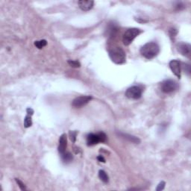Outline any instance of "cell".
<instances>
[{
  "mask_svg": "<svg viewBox=\"0 0 191 191\" xmlns=\"http://www.w3.org/2000/svg\"><path fill=\"white\" fill-rule=\"evenodd\" d=\"M160 52L159 46L155 42H149L143 45L140 49V53L145 58L152 59L156 57Z\"/></svg>",
  "mask_w": 191,
  "mask_h": 191,
  "instance_id": "obj_1",
  "label": "cell"
},
{
  "mask_svg": "<svg viewBox=\"0 0 191 191\" xmlns=\"http://www.w3.org/2000/svg\"><path fill=\"white\" fill-rule=\"evenodd\" d=\"M109 57L113 62L116 64H122L126 61V53L121 47H113L108 50Z\"/></svg>",
  "mask_w": 191,
  "mask_h": 191,
  "instance_id": "obj_2",
  "label": "cell"
},
{
  "mask_svg": "<svg viewBox=\"0 0 191 191\" xmlns=\"http://www.w3.org/2000/svg\"><path fill=\"white\" fill-rule=\"evenodd\" d=\"M141 33L142 31L139 28H128V30H126L123 36V44L125 46H129L132 43L133 40Z\"/></svg>",
  "mask_w": 191,
  "mask_h": 191,
  "instance_id": "obj_3",
  "label": "cell"
},
{
  "mask_svg": "<svg viewBox=\"0 0 191 191\" xmlns=\"http://www.w3.org/2000/svg\"><path fill=\"white\" fill-rule=\"evenodd\" d=\"M107 136L104 132H99L97 134H90L87 137V146H94L99 143H104L106 141Z\"/></svg>",
  "mask_w": 191,
  "mask_h": 191,
  "instance_id": "obj_4",
  "label": "cell"
},
{
  "mask_svg": "<svg viewBox=\"0 0 191 191\" xmlns=\"http://www.w3.org/2000/svg\"><path fill=\"white\" fill-rule=\"evenodd\" d=\"M178 88V84L175 81L167 79L160 84V89L165 94H171Z\"/></svg>",
  "mask_w": 191,
  "mask_h": 191,
  "instance_id": "obj_5",
  "label": "cell"
},
{
  "mask_svg": "<svg viewBox=\"0 0 191 191\" xmlns=\"http://www.w3.org/2000/svg\"><path fill=\"white\" fill-rule=\"evenodd\" d=\"M126 96L131 99H140L142 96V89L138 86H132L126 90Z\"/></svg>",
  "mask_w": 191,
  "mask_h": 191,
  "instance_id": "obj_6",
  "label": "cell"
},
{
  "mask_svg": "<svg viewBox=\"0 0 191 191\" xmlns=\"http://www.w3.org/2000/svg\"><path fill=\"white\" fill-rule=\"evenodd\" d=\"M92 96H81L76 97L72 102L74 108H82L92 100Z\"/></svg>",
  "mask_w": 191,
  "mask_h": 191,
  "instance_id": "obj_7",
  "label": "cell"
},
{
  "mask_svg": "<svg viewBox=\"0 0 191 191\" xmlns=\"http://www.w3.org/2000/svg\"><path fill=\"white\" fill-rule=\"evenodd\" d=\"M176 48L178 51L183 56L190 57L191 52V46L190 44L187 43H184V42H180V43H177Z\"/></svg>",
  "mask_w": 191,
  "mask_h": 191,
  "instance_id": "obj_8",
  "label": "cell"
},
{
  "mask_svg": "<svg viewBox=\"0 0 191 191\" xmlns=\"http://www.w3.org/2000/svg\"><path fill=\"white\" fill-rule=\"evenodd\" d=\"M170 67L172 72L175 74V76L181 79V72H182V64L178 60H172L170 62Z\"/></svg>",
  "mask_w": 191,
  "mask_h": 191,
  "instance_id": "obj_9",
  "label": "cell"
},
{
  "mask_svg": "<svg viewBox=\"0 0 191 191\" xmlns=\"http://www.w3.org/2000/svg\"><path fill=\"white\" fill-rule=\"evenodd\" d=\"M78 3H79V8L82 11H87L92 9L93 7H94V2L92 0H82V1H79Z\"/></svg>",
  "mask_w": 191,
  "mask_h": 191,
  "instance_id": "obj_10",
  "label": "cell"
},
{
  "mask_svg": "<svg viewBox=\"0 0 191 191\" xmlns=\"http://www.w3.org/2000/svg\"><path fill=\"white\" fill-rule=\"evenodd\" d=\"M67 135L66 134H63L59 138V145H58V152L61 155L64 154L66 152V148H67Z\"/></svg>",
  "mask_w": 191,
  "mask_h": 191,
  "instance_id": "obj_11",
  "label": "cell"
},
{
  "mask_svg": "<svg viewBox=\"0 0 191 191\" xmlns=\"http://www.w3.org/2000/svg\"><path fill=\"white\" fill-rule=\"evenodd\" d=\"M117 134L119 136H120L121 138H123V139L125 140H127L129 142H131L133 143H136V144H138V143H140V140L137 137L133 136V135L131 134H125V133L123 132H119L117 133Z\"/></svg>",
  "mask_w": 191,
  "mask_h": 191,
  "instance_id": "obj_12",
  "label": "cell"
},
{
  "mask_svg": "<svg viewBox=\"0 0 191 191\" xmlns=\"http://www.w3.org/2000/svg\"><path fill=\"white\" fill-rule=\"evenodd\" d=\"M61 158L62 160L64 162V163H70L73 159V156L70 152H64V154L61 155Z\"/></svg>",
  "mask_w": 191,
  "mask_h": 191,
  "instance_id": "obj_13",
  "label": "cell"
},
{
  "mask_svg": "<svg viewBox=\"0 0 191 191\" xmlns=\"http://www.w3.org/2000/svg\"><path fill=\"white\" fill-rule=\"evenodd\" d=\"M99 177L104 183H108L109 182V177L108 174L106 173L104 170H99Z\"/></svg>",
  "mask_w": 191,
  "mask_h": 191,
  "instance_id": "obj_14",
  "label": "cell"
},
{
  "mask_svg": "<svg viewBox=\"0 0 191 191\" xmlns=\"http://www.w3.org/2000/svg\"><path fill=\"white\" fill-rule=\"evenodd\" d=\"M31 114H27V116H26L24 119V126L26 128H28L31 126L32 125V120H31Z\"/></svg>",
  "mask_w": 191,
  "mask_h": 191,
  "instance_id": "obj_15",
  "label": "cell"
},
{
  "mask_svg": "<svg viewBox=\"0 0 191 191\" xmlns=\"http://www.w3.org/2000/svg\"><path fill=\"white\" fill-rule=\"evenodd\" d=\"M47 44V42L46 40H38V41H35V46L37 47L38 49H42L43 47L46 46Z\"/></svg>",
  "mask_w": 191,
  "mask_h": 191,
  "instance_id": "obj_16",
  "label": "cell"
},
{
  "mask_svg": "<svg viewBox=\"0 0 191 191\" xmlns=\"http://www.w3.org/2000/svg\"><path fill=\"white\" fill-rule=\"evenodd\" d=\"M116 31H117V28H116V26H115V25H112V26H111L109 27L108 30V32L110 36L112 37V36H114L115 34H116Z\"/></svg>",
  "mask_w": 191,
  "mask_h": 191,
  "instance_id": "obj_17",
  "label": "cell"
},
{
  "mask_svg": "<svg viewBox=\"0 0 191 191\" xmlns=\"http://www.w3.org/2000/svg\"><path fill=\"white\" fill-rule=\"evenodd\" d=\"M68 64H70V66H71L72 67H74V68H78V67H81V64L79 63L78 61H72V60H69Z\"/></svg>",
  "mask_w": 191,
  "mask_h": 191,
  "instance_id": "obj_18",
  "label": "cell"
},
{
  "mask_svg": "<svg viewBox=\"0 0 191 191\" xmlns=\"http://www.w3.org/2000/svg\"><path fill=\"white\" fill-rule=\"evenodd\" d=\"M15 181H16V182H17V185H18V186H19L20 190H26V185H25L24 184H23V182H22L20 180V179L15 178Z\"/></svg>",
  "mask_w": 191,
  "mask_h": 191,
  "instance_id": "obj_19",
  "label": "cell"
},
{
  "mask_svg": "<svg viewBox=\"0 0 191 191\" xmlns=\"http://www.w3.org/2000/svg\"><path fill=\"white\" fill-rule=\"evenodd\" d=\"M177 33H178V31H177L176 29H175V28H171V29L169 31V34H170V38H171V39L172 40H174L175 38V36H176Z\"/></svg>",
  "mask_w": 191,
  "mask_h": 191,
  "instance_id": "obj_20",
  "label": "cell"
},
{
  "mask_svg": "<svg viewBox=\"0 0 191 191\" xmlns=\"http://www.w3.org/2000/svg\"><path fill=\"white\" fill-rule=\"evenodd\" d=\"M70 139L72 140L73 143H75V140H76V135H77V132L76 131H70Z\"/></svg>",
  "mask_w": 191,
  "mask_h": 191,
  "instance_id": "obj_21",
  "label": "cell"
},
{
  "mask_svg": "<svg viewBox=\"0 0 191 191\" xmlns=\"http://www.w3.org/2000/svg\"><path fill=\"white\" fill-rule=\"evenodd\" d=\"M165 185H166V183H165L164 182H160V183L159 184V185H158V187H157V188H156V190H157V191L163 190V189H164Z\"/></svg>",
  "mask_w": 191,
  "mask_h": 191,
  "instance_id": "obj_22",
  "label": "cell"
},
{
  "mask_svg": "<svg viewBox=\"0 0 191 191\" xmlns=\"http://www.w3.org/2000/svg\"><path fill=\"white\" fill-rule=\"evenodd\" d=\"M97 160L100 162H103V163L105 162V158L102 156V155H99V156L97 157Z\"/></svg>",
  "mask_w": 191,
  "mask_h": 191,
  "instance_id": "obj_23",
  "label": "cell"
},
{
  "mask_svg": "<svg viewBox=\"0 0 191 191\" xmlns=\"http://www.w3.org/2000/svg\"><path fill=\"white\" fill-rule=\"evenodd\" d=\"M26 111H27V114H28L33 115V114H34V111H33V109L31 108H27Z\"/></svg>",
  "mask_w": 191,
  "mask_h": 191,
  "instance_id": "obj_24",
  "label": "cell"
}]
</instances>
